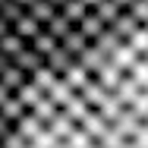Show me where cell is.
Listing matches in <instances>:
<instances>
[{"label":"cell","instance_id":"cell-11","mask_svg":"<svg viewBox=\"0 0 148 148\" xmlns=\"http://www.w3.org/2000/svg\"><path fill=\"white\" fill-rule=\"evenodd\" d=\"M10 29L16 32V35H19V38H25V41H32V38H35V35H38V32L44 29V25H41V22H38V19H32L29 13H22V16H19V19H16V22H13V25H10Z\"/></svg>","mask_w":148,"mask_h":148},{"label":"cell","instance_id":"cell-3","mask_svg":"<svg viewBox=\"0 0 148 148\" xmlns=\"http://www.w3.org/2000/svg\"><path fill=\"white\" fill-rule=\"evenodd\" d=\"M73 60H76V57H73V54H69V51H66V47L57 41V44L44 54V66H47V69H54L57 76H63V73L73 66Z\"/></svg>","mask_w":148,"mask_h":148},{"label":"cell","instance_id":"cell-39","mask_svg":"<svg viewBox=\"0 0 148 148\" xmlns=\"http://www.w3.org/2000/svg\"><path fill=\"white\" fill-rule=\"evenodd\" d=\"M10 129H13V123H10L6 117H0V139H3V136H6Z\"/></svg>","mask_w":148,"mask_h":148},{"label":"cell","instance_id":"cell-47","mask_svg":"<svg viewBox=\"0 0 148 148\" xmlns=\"http://www.w3.org/2000/svg\"><path fill=\"white\" fill-rule=\"evenodd\" d=\"M54 148H69V145H66V142H63V139H60V142H57V145H54Z\"/></svg>","mask_w":148,"mask_h":148},{"label":"cell","instance_id":"cell-50","mask_svg":"<svg viewBox=\"0 0 148 148\" xmlns=\"http://www.w3.org/2000/svg\"><path fill=\"white\" fill-rule=\"evenodd\" d=\"M91 148H101V145H98V142H95V145H91Z\"/></svg>","mask_w":148,"mask_h":148},{"label":"cell","instance_id":"cell-22","mask_svg":"<svg viewBox=\"0 0 148 148\" xmlns=\"http://www.w3.org/2000/svg\"><path fill=\"white\" fill-rule=\"evenodd\" d=\"M69 25H73V22H69V19H66V16H63V13H54V16H51V19H47V22H44V32H47V35H54V38H63V35H66V32H69Z\"/></svg>","mask_w":148,"mask_h":148},{"label":"cell","instance_id":"cell-41","mask_svg":"<svg viewBox=\"0 0 148 148\" xmlns=\"http://www.w3.org/2000/svg\"><path fill=\"white\" fill-rule=\"evenodd\" d=\"M114 3H117L120 10H126V6H129V3H132V0H114Z\"/></svg>","mask_w":148,"mask_h":148},{"label":"cell","instance_id":"cell-49","mask_svg":"<svg viewBox=\"0 0 148 148\" xmlns=\"http://www.w3.org/2000/svg\"><path fill=\"white\" fill-rule=\"evenodd\" d=\"M22 148H35V145H32V142H25V145H22Z\"/></svg>","mask_w":148,"mask_h":148},{"label":"cell","instance_id":"cell-38","mask_svg":"<svg viewBox=\"0 0 148 148\" xmlns=\"http://www.w3.org/2000/svg\"><path fill=\"white\" fill-rule=\"evenodd\" d=\"M129 142H132L136 148H148V126H145V123H142V126L136 129V136H132Z\"/></svg>","mask_w":148,"mask_h":148},{"label":"cell","instance_id":"cell-2","mask_svg":"<svg viewBox=\"0 0 148 148\" xmlns=\"http://www.w3.org/2000/svg\"><path fill=\"white\" fill-rule=\"evenodd\" d=\"M10 63H13V66H19L22 73H29V76H32L35 69H41V66H44V57H41V54L35 51V47L22 44V47H19V51H16L13 57H10Z\"/></svg>","mask_w":148,"mask_h":148},{"label":"cell","instance_id":"cell-26","mask_svg":"<svg viewBox=\"0 0 148 148\" xmlns=\"http://www.w3.org/2000/svg\"><path fill=\"white\" fill-rule=\"evenodd\" d=\"M16 95H19V101H22V104H25V107H32V104H35V101H38V98H41V95H44V91L38 88V85H35V82H32V79H25V82H22V85H19V88H16Z\"/></svg>","mask_w":148,"mask_h":148},{"label":"cell","instance_id":"cell-34","mask_svg":"<svg viewBox=\"0 0 148 148\" xmlns=\"http://www.w3.org/2000/svg\"><path fill=\"white\" fill-rule=\"evenodd\" d=\"M123 142H126V139L120 136V132L114 129V126H107V132H104V136L98 139V145H101V148H120Z\"/></svg>","mask_w":148,"mask_h":148},{"label":"cell","instance_id":"cell-17","mask_svg":"<svg viewBox=\"0 0 148 148\" xmlns=\"http://www.w3.org/2000/svg\"><path fill=\"white\" fill-rule=\"evenodd\" d=\"M60 44H63V47H66V51H69V54L76 57V54H79V51H82V47L88 44V38H85V35L79 32V25H69V32H66V35L60 38Z\"/></svg>","mask_w":148,"mask_h":148},{"label":"cell","instance_id":"cell-23","mask_svg":"<svg viewBox=\"0 0 148 148\" xmlns=\"http://www.w3.org/2000/svg\"><path fill=\"white\" fill-rule=\"evenodd\" d=\"M79 95H82V101H85L88 107H98V104L104 101V95H107V88H101V85L95 82V76H91V82L85 85V88H79Z\"/></svg>","mask_w":148,"mask_h":148},{"label":"cell","instance_id":"cell-12","mask_svg":"<svg viewBox=\"0 0 148 148\" xmlns=\"http://www.w3.org/2000/svg\"><path fill=\"white\" fill-rule=\"evenodd\" d=\"M76 25H79V32H82L88 41H95V38L101 35V29H104V22H101V16H98L95 10H85V16H82Z\"/></svg>","mask_w":148,"mask_h":148},{"label":"cell","instance_id":"cell-1","mask_svg":"<svg viewBox=\"0 0 148 148\" xmlns=\"http://www.w3.org/2000/svg\"><path fill=\"white\" fill-rule=\"evenodd\" d=\"M76 63H79L82 69H88L91 76H95V73H98V69H101V66L107 63V54H104V51H101V47H98L95 41H88V44H85V47H82V51L76 54Z\"/></svg>","mask_w":148,"mask_h":148},{"label":"cell","instance_id":"cell-9","mask_svg":"<svg viewBox=\"0 0 148 148\" xmlns=\"http://www.w3.org/2000/svg\"><path fill=\"white\" fill-rule=\"evenodd\" d=\"M25 110H29V107H25V104L19 101V95H16V91H10V95H6L3 101H0V117H6L10 123H16V120L22 117Z\"/></svg>","mask_w":148,"mask_h":148},{"label":"cell","instance_id":"cell-40","mask_svg":"<svg viewBox=\"0 0 148 148\" xmlns=\"http://www.w3.org/2000/svg\"><path fill=\"white\" fill-rule=\"evenodd\" d=\"M6 32H10V22H6L3 16H0V35H6Z\"/></svg>","mask_w":148,"mask_h":148},{"label":"cell","instance_id":"cell-28","mask_svg":"<svg viewBox=\"0 0 148 148\" xmlns=\"http://www.w3.org/2000/svg\"><path fill=\"white\" fill-rule=\"evenodd\" d=\"M22 44H29V41H25V38H19V35H16L13 29L6 32V35H0V51H3L6 57H13V54H16Z\"/></svg>","mask_w":148,"mask_h":148},{"label":"cell","instance_id":"cell-32","mask_svg":"<svg viewBox=\"0 0 148 148\" xmlns=\"http://www.w3.org/2000/svg\"><path fill=\"white\" fill-rule=\"evenodd\" d=\"M22 13H25V6H19L16 0H0V16H3L10 25H13V22L22 16Z\"/></svg>","mask_w":148,"mask_h":148},{"label":"cell","instance_id":"cell-43","mask_svg":"<svg viewBox=\"0 0 148 148\" xmlns=\"http://www.w3.org/2000/svg\"><path fill=\"white\" fill-rule=\"evenodd\" d=\"M47 3H51V6H57V10H60V6L66 3V0H47Z\"/></svg>","mask_w":148,"mask_h":148},{"label":"cell","instance_id":"cell-51","mask_svg":"<svg viewBox=\"0 0 148 148\" xmlns=\"http://www.w3.org/2000/svg\"><path fill=\"white\" fill-rule=\"evenodd\" d=\"M142 25H145V29H148V19H145V22H142Z\"/></svg>","mask_w":148,"mask_h":148},{"label":"cell","instance_id":"cell-7","mask_svg":"<svg viewBox=\"0 0 148 148\" xmlns=\"http://www.w3.org/2000/svg\"><path fill=\"white\" fill-rule=\"evenodd\" d=\"M79 126H82V129H85V132H88L91 139H95V142H98V139H101V136H104V132H107V126H110V123H107V120H101V114H98V110H95V107H91L88 114H85V117L79 120Z\"/></svg>","mask_w":148,"mask_h":148},{"label":"cell","instance_id":"cell-14","mask_svg":"<svg viewBox=\"0 0 148 148\" xmlns=\"http://www.w3.org/2000/svg\"><path fill=\"white\" fill-rule=\"evenodd\" d=\"M120 76H123V69H117V66H114V63L107 60V63H104V66H101V69L95 73V82H98L101 88L114 91V88H117V82H120Z\"/></svg>","mask_w":148,"mask_h":148},{"label":"cell","instance_id":"cell-36","mask_svg":"<svg viewBox=\"0 0 148 148\" xmlns=\"http://www.w3.org/2000/svg\"><path fill=\"white\" fill-rule=\"evenodd\" d=\"M57 142H60V139H54V136H51L47 129H41V132H38V136L32 139V145H35V148H54Z\"/></svg>","mask_w":148,"mask_h":148},{"label":"cell","instance_id":"cell-31","mask_svg":"<svg viewBox=\"0 0 148 148\" xmlns=\"http://www.w3.org/2000/svg\"><path fill=\"white\" fill-rule=\"evenodd\" d=\"M54 44H57V38H54V35H47L44 29H41V32H38V35H35V38L29 41V47H35V51H38L41 57H44V54H47V51H51Z\"/></svg>","mask_w":148,"mask_h":148},{"label":"cell","instance_id":"cell-4","mask_svg":"<svg viewBox=\"0 0 148 148\" xmlns=\"http://www.w3.org/2000/svg\"><path fill=\"white\" fill-rule=\"evenodd\" d=\"M139 91H142V88H139V82H136L129 73H123V76H120V82H117V88H114V95H117V101L123 104V107H129V104L136 101V95H139Z\"/></svg>","mask_w":148,"mask_h":148},{"label":"cell","instance_id":"cell-33","mask_svg":"<svg viewBox=\"0 0 148 148\" xmlns=\"http://www.w3.org/2000/svg\"><path fill=\"white\" fill-rule=\"evenodd\" d=\"M129 76L139 82V88H148V60H145V57H139L132 66H129Z\"/></svg>","mask_w":148,"mask_h":148},{"label":"cell","instance_id":"cell-8","mask_svg":"<svg viewBox=\"0 0 148 148\" xmlns=\"http://www.w3.org/2000/svg\"><path fill=\"white\" fill-rule=\"evenodd\" d=\"M60 110H63L66 117L73 120V123H79V120L85 117V114H88L91 107L85 104V101H82V95H79V91H73V95H69V98H66V101L60 104Z\"/></svg>","mask_w":148,"mask_h":148},{"label":"cell","instance_id":"cell-35","mask_svg":"<svg viewBox=\"0 0 148 148\" xmlns=\"http://www.w3.org/2000/svg\"><path fill=\"white\" fill-rule=\"evenodd\" d=\"M126 13H129L136 22H145L148 19V0H132V3L126 6Z\"/></svg>","mask_w":148,"mask_h":148},{"label":"cell","instance_id":"cell-13","mask_svg":"<svg viewBox=\"0 0 148 148\" xmlns=\"http://www.w3.org/2000/svg\"><path fill=\"white\" fill-rule=\"evenodd\" d=\"M107 60H110V63H114L117 69H123V73H129V66H132V63L139 60V54H136V51H132V47H129L126 41H120V47H117V51H114V54H110Z\"/></svg>","mask_w":148,"mask_h":148},{"label":"cell","instance_id":"cell-37","mask_svg":"<svg viewBox=\"0 0 148 148\" xmlns=\"http://www.w3.org/2000/svg\"><path fill=\"white\" fill-rule=\"evenodd\" d=\"M22 145H25V139H22L16 129H10V132L0 139V148H22Z\"/></svg>","mask_w":148,"mask_h":148},{"label":"cell","instance_id":"cell-15","mask_svg":"<svg viewBox=\"0 0 148 148\" xmlns=\"http://www.w3.org/2000/svg\"><path fill=\"white\" fill-rule=\"evenodd\" d=\"M63 79H66V85H69L73 91H79V88H85V85L91 82V73H88V69H82V66L73 60V66L63 73Z\"/></svg>","mask_w":148,"mask_h":148},{"label":"cell","instance_id":"cell-44","mask_svg":"<svg viewBox=\"0 0 148 148\" xmlns=\"http://www.w3.org/2000/svg\"><path fill=\"white\" fill-rule=\"evenodd\" d=\"M6 95H10V91H6V88H3V85H0V101H3V98H6Z\"/></svg>","mask_w":148,"mask_h":148},{"label":"cell","instance_id":"cell-52","mask_svg":"<svg viewBox=\"0 0 148 148\" xmlns=\"http://www.w3.org/2000/svg\"><path fill=\"white\" fill-rule=\"evenodd\" d=\"M142 57H145V60H148V51H145V54H142Z\"/></svg>","mask_w":148,"mask_h":148},{"label":"cell","instance_id":"cell-45","mask_svg":"<svg viewBox=\"0 0 148 148\" xmlns=\"http://www.w3.org/2000/svg\"><path fill=\"white\" fill-rule=\"evenodd\" d=\"M82 3H85V6H88V10H91V6H95V3H98V0H82Z\"/></svg>","mask_w":148,"mask_h":148},{"label":"cell","instance_id":"cell-24","mask_svg":"<svg viewBox=\"0 0 148 148\" xmlns=\"http://www.w3.org/2000/svg\"><path fill=\"white\" fill-rule=\"evenodd\" d=\"M44 95H47V98H51V101H54V104L60 107V104H63V101H66V98L73 95V88L66 85V79H63V76H57V79L51 82V88L44 91Z\"/></svg>","mask_w":148,"mask_h":148},{"label":"cell","instance_id":"cell-42","mask_svg":"<svg viewBox=\"0 0 148 148\" xmlns=\"http://www.w3.org/2000/svg\"><path fill=\"white\" fill-rule=\"evenodd\" d=\"M6 63H10V57H6V54H3V51H0V69H3V66H6Z\"/></svg>","mask_w":148,"mask_h":148},{"label":"cell","instance_id":"cell-25","mask_svg":"<svg viewBox=\"0 0 148 148\" xmlns=\"http://www.w3.org/2000/svg\"><path fill=\"white\" fill-rule=\"evenodd\" d=\"M91 10H95V13L101 16V22H104V25H110V22H114V19L120 16V6L114 3V0H98V3L91 6Z\"/></svg>","mask_w":148,"mask_h":148},{"label":"cell","instance_id":"cell-5","mask_svg":"<svg viewBox=\"0 0 148 148\" xmlns=\"http://www.w3.org/2000/svg\"><path fill=\"white\" fill-rule=\"evenodd\" d=\"M110 126L117 129V132H120V136H123V139H132V136H136V129L142 126V120L136 117V114H132L129 107H123V110H120V117L114 120Z\"/></svg>","mask_w":148,"mask_h":148},{"label":"cell","instance_id":"cell-18","mask_svg":"<svg viewBox=\"0 0 148 148\" xmlns=\"http://www.w3.org/2000/svg\"><path fill=\"white\" fill-rule=\"evenodd\" d=\"M29 114H32L35 120H41V123H47V120L57 114V104H54L47 95H41V98H38V101H35V104L29 107Z\"/></svg>","mask_w":148,"mask_h":148},{"label":"cell","instance_id":"cell-21","mask_svg":"<svg viewBox=\"0 0 148 148\" xmlns=\"http://www.w3.org/2000/svg\"><path fill=\"white\" fill-rule=\"evenodd\" d=\"M25 13H29L32 19H38V22L44 25V22H47V19H51V16L57 13V6H51L47 0H32L29 6H25Z\"/></svg>","mask_w":148,"mask_h":148},{"label":"cell","instance_id":"cell-48","mask_svg":"<svg viewBox=\"0 0 148 148\" xmlns=\"http://www.w3.org/2000/svg\"><path fill=\"white\" fill-rule=\"evenodd\" d=\"M16 3H19V6H29V3H32V0H16Z\"/></svg>","mask_w":148,"mask_h":148},{"label":"cell","instance_id":"cell-30","mask_svg":"<svg viewBox=\"0 0 148 148\" xmlns=\"http://www.w3.org/2000/svg\"><path fill=\"white\" fill-rule=\"evenodd\" d=\"M85 10H88V6H85L82 0H66V3L60 6V13H63V16H66V19L73 22V25H76V22H79V19L85 16Z\"/></svg>","mask_w":148,"mask_h":148},{"label":"cell","instance_id":"cell-27","mask_svg":"<svg viewBox=\"0 0 148 148\" xmlns=\"http://www.w3.org/2000/svg\"><path fill=\"white\" fill-rule=\"evenodd\" d=\"M63 142H66L69 148H91V145H95V139H91V136L82 129V126H79V123H76V129H73V132H69Z\"/></svg>","mask_w":148,"mask_h":148},{"label":"cell","instance_id":"cell-53","mask_svg":"<svg viewBox=\"0 0 148 148\" xmlns=\"http://www.w3.org/2000/svg\"><path fill=\"white\" fill-rule=\"evenodd\" d=\"M145 126H148V117H145Z\"/></svg>","mask_w":148,"mask_h":148},{"label":"cell","instance_id":"cell-46","mask_svg":"<svg viewBox=\"0 0 148 148\" xmlns=\"http://www.w3.org/2000/svg\"><path fill=\"white\" fill-rule=\"evenodd\" d=\"M120 148H136V145H132V142H129V139H126V142H123V145H120Z\"/></svg>","mask_w":148,"mask_h":148},{"label":"cell","instance_id":"cell-29","mask_svg":"<svg viewBox=\"0 0 148 148\" xmlns=\"http://www.w3.org/2000/svg\"><path fill=\"white\" fill-rule=\"evenodd\" d=\"M126 44H129V47H132V51L142 57V54L148 51V29H145V25H139V29H136L129 38H126Z\"/></svg>","mask_w":148,"mask_h":148},{"label":"cell","instance_id":"cell-6","mask_svg":"<svg viewBox=\"0 0 148 148\" xmlns=\"http://www.w3.org/2000/svg\"><path fill=\"white\" fill-rule=\"evenodd\" d=\"M44 129H47L54 139H66V136L76 129V123H73V120H69V117H66V114H63V110L57 107V114H54V117L44 123Z\"/></svg>","mask_w":148,"mask_h":148},{"label":"cell","instance_id":"cell-20","mask_svg":"<svg viewBox=\"0 0 148 148\" xmlns=\"http://www.w3.org/2000/svg\"><path fill=\"white\" fill-rule=\"evenodd\" d=\"M120 41H123V38H120V35L110 29V25H104V29H101V35L95 38V44H98V47H101L107 57H110V54H114V51L120 47Z\"/></svg>","mask_w":148,"mask_h":148},{"label":"cell","instance_id":"cell-19","mask_svg":"<svg viewBox=\"0 0 148 148\" xmlns=\"http://www.w3.org/2000/svg\"><path fill=\"white\" fill-rule=\"evenodd\" d=\"M139 25H142V22H136V19H132V16L126 13V10H120V16H117V19H114V22H110V29L117 32V35H120V38H123V41H126V38H129L132 32L139 29Z\"/></svg>","mask_w":148,"mask_h":148},{"label":"cell","instance_id":"cell-16","mask_svg":"<svg viewBox=\"0 0 148 148\" xmlns=\"http://www.w3.org/2000/svg\"><path fill=\"white\" fill-rule=\"evenodd\" d=\"M95 110L101 114V120H107V123H114V120L120 117V110H123V104L117 101V95H114V91H107V95H104V101H101V104H98Z\"/></svg>","mask_w":148,"mask_h":148},{"label":"cell","instance_id":"cell-10","mask_svg":"<svg viewBox=\"0 0 148 148\" xmlns=\"http://www.w3.org/2000/svg\"><path fill=\"white\" fill-rule=\"evenodd\" d=\"M25 79H29V73H22V69H19V66H13V63H6V66L0 69V85H3L6 91H16Z\"/></svg>","mask_w":148,"mask_h":148}]
</instances>
